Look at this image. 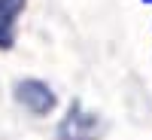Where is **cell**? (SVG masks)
<instances>
[{"label":"cell","mask_w":152,"mask_h":140,"mask_svg":"<svg viewBox=\"0 0 152 140\" xmlns=\"http://www.w3.org/2000/svg\"><path fill=\"white\" fill-rule=\"evenodd\" d=\"M28 0H0V49L15 46V24Z\"/></svg>","instance_id":"6da1fadb"},{"label":"cell","mask_w":152,"mask_h":140,"mask_svg":"<svg viewBox=\"0 0 152 140\" xmlns=\"http://www.w3.org/2000/svg\"><path fill=\"white\" fill-rule=\"evenodd\" d=\"M140 3H143V6H152V0H140Z\"/></svg>","instance_id":"7a4b0ae2"}]
</instances>
